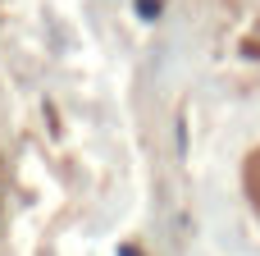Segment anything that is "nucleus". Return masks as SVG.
Returning <instances> with one entry per match:
<instances>
[{
    "label": "nucleus",
    "instance_id": "1",
    "mask_svg": "<svg viewBox=\"0 0 260 256\" xmlns=\"http://www.w3.org/2000/svg\"><path fill=\"white\" fill-rule=\"evenodd\" d=\"M242 179H247V192H251V206L260 211V147L247 156V169H242Z\"/></svg>",
    "mask_w": 260,
    "mask_h": 256
},
{
    "label": "nucleus",
    "instance_id": "2",
    "mask_svg": "<svg viewBox=\"0 0 260 256\" xmlns=\"http://www.w3.org/2000/svg\"><path fill=\"white\" fill-rule=\"evenodd\" d=\"M137 9H142V18H155V14H160V0H142Z\"/></svg>",
    "mask_w": 260,
    "mask_h": 256
}]
</instances>
